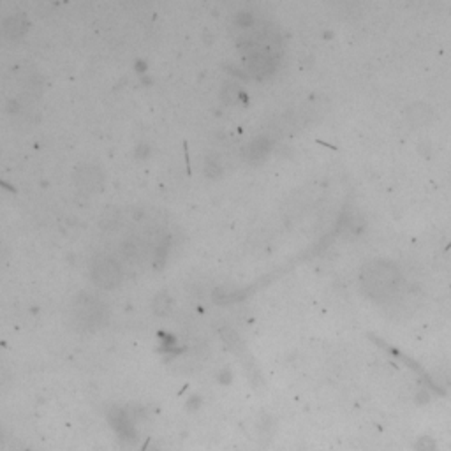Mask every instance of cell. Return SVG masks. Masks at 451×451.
<instances>
[{"instance_id":"6da1fadb","label":"cell","mask_w":451,"mask_h":451,"mask_svg":"<svg viewBox=\"0 0 451 451\" xmlns=\"http://www.w3.org/2000/svg\"><path fill=\"white\" fill-rule=\"evenodd\" d=\"M92 279L99 287L112 289V287L119 286L122 280V270L115 259L108 258V255H99L92 265Z\"/></svg>"},{"instance_id":"3957f363","label":"cell","mask_w":451,"mask_h":451,"mask_svg":"<svg viewBox=\"0 0 451 451\" xmlns=\"http://www.w3.org/2000/svg\"><path fill=\"white\" fill-rule=\"evenodd\" d=\"M74 182L80 189H83L85 193H94V191L101 189L102 184V175L99 172V168L90 164H83L80 168H76L74 172Z\"/></svg>"},{"instance_id":"7a4b0ae2","label":"cell","mask_w":451,"mask_h":451,"mask_svg":"<svg viewBox=\"0 0 451 451\" xmlns=\"http://www.w3.org/2000/svg\"><path fill=\"white\" fill-rule=\"evenodd\" d=\"M74 314L83 325H94V323L101 321V315L104 314V307L92 294L85 293L74 300Z\"/></svg>"},{"instance_id":"5b68a950","label":"cell","mask_w":451,"mask_h":451,"mask_svg":"<svg viewBox=\"0 0 451 451\" xmlns=\"http://www.w3.org/2000/svg\"><path fill=\"white\" fill-rule=\"evenodd\" d=\"M270 148V141L268 140H263V138H259V140H255L254 143L251 145V157L252 159H259L263 157V155L268 152Z\"/></svg>"},{"instance_id":"277c9868","label":"cell","mask_w":451,"mask_h":451,"mask_svg":"<svg viewBox=\"0 0 451 451\" xmlns=\"http://www.w3.org/2000/svg\"><path fill=\"white\" fill-rule=\"evenodd\" d=\"M25 28H27V21L21 16H11L4 21V34L9 35V37H18L20 34H23Z\"/></svg>"}]
</instances>
